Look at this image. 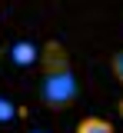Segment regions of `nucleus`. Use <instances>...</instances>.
<instances>
[{
    "mask_svg": "<svg viewBox=\"0 0 123 133\" xmlns=\"http://www.w3.org/2000/svg\"><path fill=\"white\" fill-rule=\"evenodd\" d=\"M27 133H47V130H27Z\"/></svg>",
    "mask_w": 123,
    "mask_h": 133,
    "instance_id": "nucleus-6",
    "label": "nucleus"
},
{
    "mask_svg": "<svg viewBox=\"0 0 123 133\" xmlns=\"http://www.w3.org/2000/svg\"><path fill=\"white\" fill-rule=\"evenodd\" d=\"M80 83L73 73V60L60 40H47L40 47V103L60 113L77 103Z\"/></svg>",
    "mask_w": 123,
    "mask_h": 133,
    "instance_id": "nucleus-1",
    "label": "nucleus"
},
{
    "mask_svg": "<svg viewBox=\"0 0 123 133\" xmlns=\"http://www.w3.org/2000/svg\"><path fill=\"white\" fill-rule=\"evenodd\" d=\"M110 70H113V77H117V83H120V90H123V50L120 53H113V60H110ZM120 120H123V97H120Z\"/></svg>",
    "mask_w": 123,
    "mask_h": 133,
    "instance_id": "nucleus-4",
    "label": "nucleus"
},
{
    "mask_svg": "<svg viewBox=\"0 0 123 133\" xmlns=\"http://www.w3.org/2000/svg\"><path fill=\"white\" fill-rule=\"evenodd\" d=\"M77 133H117V130H113V123L103 120V116H83L77 123Z\"/></svg>",
    "mask_w": 123,
    "mask_h": 133,
    "instance_id": "nucleus-3",
    "label": "nucleus"
},
{
    "mask_svg": "<svg viewBox=\"0 0 123 133\" xmlns=\"http://www.w3.org/2000/svg\"><path fill=\"white\" fill-rule=\"evenodd\" d=\"M13 116H17V107H13L7 97H0V123H10Z\"/></svg>",
    "mask_w": 123,
    "mask_h": 133,
    "instance_id": "nucleus-5",
    "label": "nucleus"
},
{
    "mask_svg": "<svg viewBox=\"0 0 123 133\" xmlns=\"http://www.w3.org/2000/svg\"><path fill=\"white\" fill-rule=\"evenodd\" d=\"M10 60H13V63H33V60H40V47L27 43V40H20V43L10 47Z\"/></svg>",
    "mask_w": 123,
    "mask_h": 133,
    "instance_id": "nucleus-2",
    "label": "nucleus"
}]
</instances>
